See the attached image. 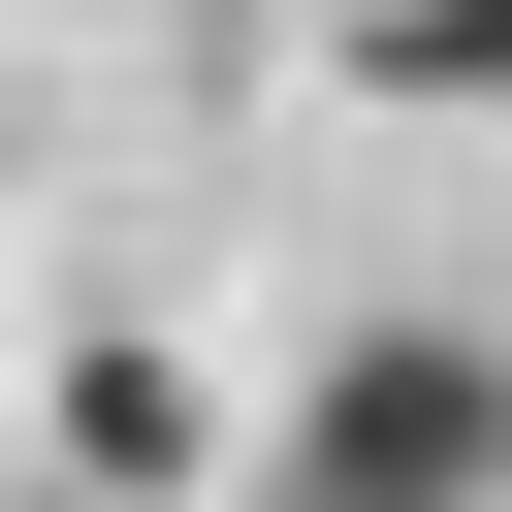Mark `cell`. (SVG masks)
<instances>
[{
	"label": "cell",
	"mask_w": 512,
	"mask_h": 512,
	"mask_svg": "<svg viewBox=\"0 0 512 512\" xmlns=\"http://www.w3.org/2000/svg\"><path fill=\"white\" fill-rule=\"evenodd\" d=\"M64 480H192V384L160 352H64Z\"/></svg>",
	"instance_id": "2"
},
{
	"label": "cell",
	"mask_w": 512,
	"mask_h": 512,
	"mask_svg": "<svg viewBox=\"0 0 512 512\" xmlns=\"http://www.w3.org/2000/svg\"><path fill=\"white\" fill-rule=\"evenodd\" d=\"M384 96H512V0H384Z\"/></svg>",
	"instance_id": "3"
},
{
	"label": "cell",
	"mask_w": 512,
	"mask_h": 512,
	"mask_svg": "<svg viewBox=\"0 0 512 512\" xmlns=\"http://www.w3.org/2000/svg\"><path fill=\"white\" fill-rule=\"evenodd\" d=\"M480 480H512V352H352L256 512H480Z\"/></svg>",
	"instance_id": "1"
}]
</instances>
